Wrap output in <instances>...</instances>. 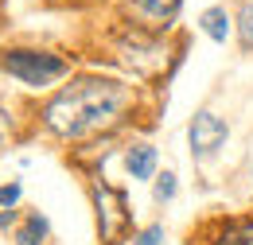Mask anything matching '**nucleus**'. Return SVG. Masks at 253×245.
<instances>
[{
  "instance_id": "11",
  "label": "nucleus",
  "mask_w": 253,
  "mask_h": 245,
  "mask_svg": "<svg viewBox=\"0 0 253 245\" xmlns=\"http://www.w3.org/2000/svg\"><path fill=\"white\" fill-rule=\"evenodd\" d=\"M171 195H175V175H171V171H164V175L156 179V203H168Z\"/></svg>"
},
{
  "instance_id": "13",
  "label": "nucleus",
  "mask_w": 253,
  "mask_h": 245,
  "mask_svg": "<svg viewBox=\"0 0 253 245\" xmlns=\"http://www.w3.org/2000/svg\"><path fill=\"white\" fill-rule=\"evenodd\" d=\"M16 199H20V183L0 187V206H16Z\"/></svg>"
},
{
  "instance_id": "3",
  "label": "nucleus",
  "mask_w": 253,
  "mask_h": 245,
  "mask_svg": "<svg viewBox=\"0 0 253 245\" xmlns=\"http://www.w3.org/2000/svg\"><path fill=\"white\" fill-rule=\"evenodd\" d=\"M97 203V222H101V238L109 245H117V238L128 230V210H125V195L113 187H97L94 191Z\"/></svg>"
},
{
  "instance_id": "12",
  "label": "nucleus",
  "mask_w": 253,
  "mask_h": 245,
  "mask_svg": "<svg viewBox=\"0 0 253 245\" xmlns=\"http://www.w3.org/2000/svg\"><path fill=\"white\" fill-rule=\"evenodd\" d=\"M160 242H164V226H148L132 238V245H160Z\"/></svg>"
},
{
  "instance_id": "4",
  "label": "nucleus",
  "mask_w": 253,
  "mask_h": 245,
  "mask_svg": "<svg viewBox=\"0 0 253 245\" xmlns=\"http://www.w3.org/2000/svg\"><path fill=\"white\" fill-rule=\"evenodd\" d=\"M187 136H191V152L203 160V156H211V152H218V148H222V140H226V121L203 109V113H195Z\"/></svg>"
},
{
  "instance_id": "7",
  "label": "nucleus",
  "mask_w": 253,
  "mask_h": 245,
  "mask_svg": "<svg viewBox=\"0 0 253 245\" xmlns=\"http://www.w3.org/2000/svg\"><path fill=\"white\" fill-rule=\"evenodd\" d=\"M199 28L207 31L214 43H226V35H230V16H226V8H207V12L199 16Z\"/></svg>"
},
{
  "instance_id": "5",
  "label": "nucleus",
  "mask_w": 253,
  "mask_h": 245,
  "mask_svg": "<svg viewBox=\"0 0 253 245\" xmlns=\"http://www.w3.org/2000/svg\"><path fill=\"white\" fill-rule=\"evenodd\" d=\"M128 12H132V16H136L148 31H160V28H168V24L175 20L179 0H132V4H128Z\"/></svg>"
},
{
  "instance_id": "8",
  "label": "nucleus",
  "mask_w": 253,
  "mask_h": 245,
  "mask_svg": "<svg viewBox=\"0 0 253 245\" xmlns=\"http://www.w3.org/2000/svg\"><path fill=\"white\" fill-rule=\"evenodd\" d=\"M218 245H253V218H238L222 230Z\"/></svg>"
},
{
  "instance_id": "1",
  "label": "nucleus",
  "mask_w": 253,
  "mask_h": 245,
  "mask_svg": "<svg viewBox=\"0 0 253 245\" xmlns=\"http://www.w3.org/2000/svg\"><path fill=\"white\" fill-rule=\"evenodd\" d=\"M128 97H132L128 86L113 82V78H78L59 97L47 101L43 121L59 136H90L125 113Z\"/></svg>"
},
{
  "instance_id": "6",
  "label": "nucleus",
  "mask_w": 253,
  "mask_h": 245,
  "mask_svg": "<svg viewBox=\"0 0 253 245\" xmlns=\"http://www.w3.org/2000/svg\"><path fill=\"white\" fill-rule=\"evenodd\" d=\"M152 171H156V148H148V144L128 148V175L132 179H148Z\"/></svg>"
},
{
  "instance_id": "2",
  "label": "nucleus",
  "mask_w": 253,
  "mask_h": 245,
  "mask_svg": "<svg viewBox=\"0 0 253 245\" xmlns=\"http://www.w3.org/2000/svg\"><path fill=\"white\" fill-rule=\"evenodd\" d=\"M0 66L12 74V78H20L24 86H51L55 78H63L66 70H70V62L59 59V55H47V51H8Z\"/></svg>"
},
{
  "instance_id": "10",
  "label": "nucleus",
  "mask_w": 253,
  "mask_h": 245,
  "mask_svg": "<svg viewBox=\"0 0 253 245\" xmlns=\"http://www.w3.org/2000/svg\"><path fill=\"white\" fill-rule=\"evenodd\" d=\"M238 20H242V47L253 51V0H250V4H242Z\"/></svg>"
},
{
  "instance_id": "9",
  "label": "nucleus",
  "mask_w": 253,
  "mask_h": 245,
  "mask_svg": "<svg viewBox=\"0 0 253 245\" xmlns=\"http://www.w3.org/2000/svg\"><path fill=\"white\" fill-rule=\"evenodd\" d=\"M47 238V218L43 214H28V222L20 226V234H16V245H39Z\"/></svg>"
}]
</instances>
